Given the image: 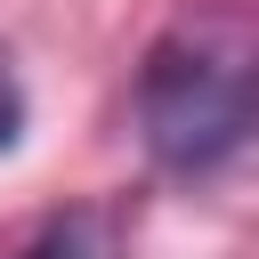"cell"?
I'll use <instances>...</instances> for the list:
<instances>
[{"instance_id":"1","label":"cell","mask_w":259,"mask_h":259,"mask_svg":"<svg viewBox=\"0 0 259 259\" xmlns=\"http://www.w3.org/2000/svg\"><path fill=\"white\" fill-rule=\"evenodd\" d=\"M138 138L202 178L259 138V8H186L138 65Z\"/></svg>"},{"instance_id":"2","label":"cell","mask_w":259,"mask_h":259,"mask_svg":"<svg viewBox=\"0 0 259 259\" xmlns=\"http://www.w3.org/2000/svg\"><path fill=\"white\" fill-rule=\"evenodd\" d=\"M16 259H113V219L105 210H57Z\"/></svg>"},{"instance_id":"3","label":"cell","mask_w":259,"mask_h":259,"mask_svg":"<svg viewBox=\"0 0 259 259\" xmlns=\"http://www.w3.org/2000/svg\"><path fill=\"white\" fill-rule=\"evenodd\" d=\"M24 138V81H16V65L0 57V154Z\"/></svg>"}]
</instances>
